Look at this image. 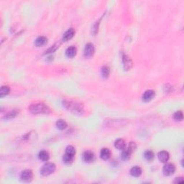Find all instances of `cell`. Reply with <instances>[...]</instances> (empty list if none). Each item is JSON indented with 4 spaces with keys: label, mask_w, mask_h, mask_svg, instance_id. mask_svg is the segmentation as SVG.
I'll list each match as a JSON object with an SVG mask.
<instances>
[{
    "label": "cell",
    "mask_w": 184,
    "mask_h": 184,
    "mask_svg": "<svg viewBox=\"0 0 184 184\" xmlns=\"http://www.w3.org/2000/svg\"><path fill=\"white\" fill-rule=\"evenodd\" d=\"M110 73V69L107 66H104L101 68V75L104 78L107 79L109 77Z\"/></svg>",
    "instance_id": "23"
},
{
    "label": "cell",
    "mask_w": 184,
    "mask_h": 184,
    "mask_svg": "<svg viewBox=\"0 0 184 184\" xmlns=\"http://www.w3.org/2000/svg\"><path fill=\"white\" fill-rule=\"evenodd\" d=\"M100 157L102 160H108L111 157V151L108 148H103L100 152Z\"/></svg>",
    "instance_id": "15"
},
{
    "label": "cell",
    "mask_w": 184,
    "mask_h": 184,
    "mask_svg": "<svg viewBox=\"0 0 184 184\" xmlns=\"http://www.w3.org/2000/svg\"><path fill=\"white\" fill-rule=\"evenodd\" d=\"M142 174V169L139 166H134L130 169V175L133 177H139Z\"/></svg>",
    "instance_id": "11"
},
{
    "label": "cell",
    "mask_w": 184,
    "mask_h": 184,
    "mask_svg": "<svg viewBox=\"0 0 184 184\" xmlns=\"http://www.w3.org/2000/svg\"><path fill=\"white\" fill-rule=\"evenodd\" d=\"M75 35V30L73 28L68 29L64 34H63V41H68L69 40L71 39Z\"/></svg>",
    "instance_id": "14"
},
{
    "label": "cell",
    "mask_w": 184,
    "mask_h": 184,
    "mask_svg": "<svg viewBox=\"0 0 184 184\" xmlns=\"http://www.w3.org/2000/svg\"><path fill=\"white\" fill-rule=\"evenodd\" d=\"M66 153L69 155L74 156L75 154H76V150H75V148H73V146L69 145V146H68L67 148H66Z\"/></svg>",
    "instance_id": "26"
},
{
    "label": "cell",
    "mask_w": 184,
    "mask_h": 184,
    "mask_svg": "<svg viewBox=\"0 0 184 184\" xmlns=\"http://www.w3.org/2000/svg\"><path fill=\"white\" fill-rule=\"evenodd\" d=\"M176 171V167L172 163H168V164L165 165L163 168V173L165 176H170L173 175Z\"/></svg>",
    "instance_id": "7"
},
{
    "label": "cell",
    "mask_w": 184,
    "mask_h": 184,
    "mask_svg": "<svg viewBox=\"0 0 184 184\" xmlns=\"http://www.w3.org/2000/svg\"><path fill=\"white\" fill-rule=\"evenodd\" d=\"M94 46L92 43H87L84 48V51H83V55L86 58H91L94 55Z\"/></svg>",
    "instance_id": "5"
},
{
    "label": "cell",
    "mask_w": 184,
    "mask_h": 184,
    "mask_svg": "<svg viewBox=\"0 0 184 184\" xmlns=\"http://www.w3.org/2000/svg\"><path fill=\"white\" fill-rule=\"evenodd\" d=\"M83 160L86 163H92L95 159V155L92 151H85L82 155Z\"/></svg>",
    "instance_id": "8"
},
{
    "label": "cell",
    "mask_w": 184,
    "mask_h": 184,
    "mask_svg": "<svg viewBox=\"0 0 184 184\" xmlns=\"http://www.w3.org/2000/svg\"><path fill=\"white\" fill-rule=\"evenodd\" d=\"M131 154H132V153H131L128 149L123 150L122 153L121 155L122 159L123 160H124V161H127V160H129V158H130Z\"/></svg>",
    "instance_id": "19"
},
{
    "label": "cell",
    "mask_w": 184,
    "mask_h": 184,
    "mask_svg": "<svg viewBox=\"0 0 184 184\" xmlns=\"http://www.w3.org/2000/svg\"><path fill=\"white\" fill-rule=\"evenodd\" d=\"M76 52H77V49H76V47L70 46L66 49V55L68 58H72L76 55Z\"/></svg>",
    "instance_id": "12"
},
{
    "label": "cell",
    "mask_w": 184,
    "mask_h": 184,
    "mask_svg": "<svg viewBox=\"0 0 184 184\" xmlns=\"http://www.w3.org/2000/svg\"><path fill=\"white\" fill-rule=\"evenodd\" d=\"M136 147H137V145H136V144H135V142H129V145H128L127 149L129 150L130 151L131 153H132L135 151V149H136Z\"/></svg>",
    "instance_id": "27"
},
{
    "label": "cell",
    "mask_w": 184,
    "mask_h": 184,
    "mask_svg": "<svg viewBox=\"0 0 184 184\" xmlns=\"http://www.w3.org/2000/svg\"><path fill=\"white\" fill-rule=\"evenodd\" d=\"M56 166L53 163H48L44 165L40 170V174L43 176H48L55 171Z\"/></svg>",
    "instance_id": "3"
},
{
    "label": "cell",
    "mask_w": 184,
    "mask_h": 184,
    "mask_svg": "<svg viewBox=\"0 0 184 184\" xmlns=\"http://www.w3.org/2000/svg\"><path fill=\"white\" fill-rule=\"evenodd\" d=\"M183 118V113H182L181 111H177L176 112L174 113L173 114V119H174L176 121H182Z\"/></svg>",
    "instance_id": "25"
},
{
    "label": "cell",
    "mask_w": 184,
    "mask_h": 184,
    "mask_svg": "<svg viewBox=\"0 0 184 184\" xmlns=\"http://www.w3.org/2000/svg\"><path fill=\"white\" fill-rule=\"evenodd\" d=\"M38 158L42 162H46L49 160L50 155L47 151L45 150H42L38 154Z\"/></svg>",
    "instance_id": "17"
},
{
    "label": "cell",
    "mask_w": 184,
    "mask_h": 184,
    "mask_svg": "<svg viewBox=\"0 0 184 184\" xmlns=\"http://www.w3.org/2000/svg\"><path fill=\"white\" fill-rule=\"evenodd\" d=\"M63 105L68 111L76 115H81L83 113V107L81 104L77 101L66 100L63 101Z\"/></svg>",
    "instance_id": "1"
},
{
    "label": "cell",
    "mask_w": 184,
    "mask_h": 184,
    "mask_svg": "<svg viewBox=\"0 0 184 184\" xmlns=\"http://www.w3.org/2000/svg\"><path fill=\"white\" fill-rule=\"evenodd\" d=\"M18 114H19L18 110L14 109L12 110V111H10L8 114H6L5 117H4V119H6V120H11V119H13L15 117H17V116L18 115Z\"/></svg>",
    "instance_id": "18"
},
{
    "label": "cell",
    "mask_w": 184,
    "mask_h": 184,
    "mask_svg": "<svg viewBox=\"0 0 184 184\" xmlns=\"http://www.w3.org/2000/svg\"><path fill=\"white\" fill-rule=\"evenodd\" d=\"M10 92V87L7 86H3L1 87V89H0V96L2 98V97L5 96L6 95L9 94Z\"/></svg>",
    "instance_id": "24"
},
{
    "label": "cell",
    "mask_w": 184,
    "mask_h": 184,
    "mask_svg": "<svg viewBox=\"0 0 184 184\" xmlns=\"http://www.w3.org/2000/svg\"><path fill=\"white\" fill-rule=\"evenodd\" d=\"M73 159H74V156L69 155L65 153L63 156V161L66 164H70L73 161Z\"/></svg>",
    "instance_id": "22"
},
{
    "label": "cell",
    "mask_w": 184,
    "mask_h": 184,
    "mask_svg": "<svg viewBox=\"0 0 184 184\" xmlns=\"http://www.w3.org/2000/svg\"><path fill=\"white\" fill-rule=\"evenodd\" d=\"M122 59L123 66L124 70H130V69L132 68V66H133V62H132V59H131L127 55H126V54H123L122 57Z\"/></svg>",
    "instance_id": "6"
},
{
    "label": "cell",
    "mask_w": 184,
    "mask_h": 184,
    "mask_svg": "<svg viewBox=\"0 0 184 184\" xmlns=\"http://www.w3.org/2000/svg\"><path fill=\"white\" fill-rule=\"evenodd\" d=\"M32 179H33V173L30 169H27V170L22 171L21 174H20V179L22 181L25 182V183H29V182L32 181Z\"/></svg>",
    "instance_id": "4"
},
{
    "label": "cell",
    "mask_w": 184,
    "mask_h": 184,
    "mask_svg": "<svg viewBox=\"0 0 184 184\" xmlns=\"http://www.w3.org/2000/svg\"><path fill=\"white\" fill-rule=\"evenodd\" d=\"M67 123L65 120H58L56 122V127L58 129L60 130H63V129H66L67 127Z\"/></svg>",
    "instance_id": "20"
},
{
    "label": "cell",
    "mask_w": 184,
    "mask_h": 184,
    "mask_svg": "<svg viewBox=\"0 0 184 184\" xmlns=\"http://www.w3.org/2000/svg\"><path fill=\"white\" fill-rule=\"evenodd\" d=\"M157 157H158L159 160L162 163H167L169 158H170V155L167 151H160L157 154Z\"/></svg>",
    "instance_id": "10"
},
{
    "label": "cell",
    "mask_w": 184,
    "mask_h": 184,
    "mask_svg": "<svg viewBox=\"0 0 184 184\" xmlns=\"http://www.w3.org/2000/svg\"><path fill=\"white\" fill-rule=\"evenodd\" d=\"M144 157H145V160H148V161L151 162L155 157V155L153 152L151 150H147L145 151V153H144Z\"/></svg>",
    "instance_id": "21"
},
{
    "label": "cell",
    "mask_w": 184,
    "mask_h": 184,
    "mask_svg": "<svg viewBox=\"0 0 184 184\" xmlns=\"http://www.w3.org/2000/svg\"><path fill=\"white\" fill-rule=\"evenodd\" d=\"M114 147L120 150H123L126 148V144L122 139H118L114 142Z\"/></svg>",
    "instance_id": "16"
},
{
    "label": "cell",
    "mask_w": 184,
    "mask_h": 184,
    "mask_svg": "<svg viewBox=\"0 0 184 184\" xmlns=\"http://www.w3.org/2000/svg\"><path fill=\"white\" fill-rule=\"evenodd\" d=\"M183 178H176V181H175V183H183Z\"/></svg>",
    "instance_id": "29"
},
{
    "label": "cell",
    "mask_w": 184,
    "mask_h": 184,
    "mask_svg": "<svg viewBox=\"0 0 184 184\" xmlns=\"http://www.w3.org/2000/svg\"><path fill=\"white\" fill-rule=\"evenodd\" d=\"M155 96V92L153 90H147L142 95V101L145 102H148L151 101Z\"/></svg>",
    "instance_id": "9"
},
{
    "label": "cell",
    "mask_w": 184,
    "mask_h": 184,
    "mask_svg": "<svg viewBox=\"0 0 184 184\" xmlns=\"http://www.w3.org/2000/svg\"><path fill=\"white\" fill-rule=\"evenodd\" d=\"M48 42V39L44 36H39L35 40V44L37 47H42Z\"/></svg>",
    "instance_id": "13"
},
{
    "label": "cell",
    "mask_w": 184,
    "mask_h": 184,
    "mask_svg": "<svg viewBox=\"0 0 184 184\" xmlns=\"http://www.w3.org/2000/svg\"><path fill=\"white\" fill-rule=\"evenodd\" d=\"M29 111L33 114H48L51 112V108L43 103H37V104H31L29 107Z\"/></svg>",
    "instance_id": "2"
},
{
    "label": "cell",
    "mask_w": 184,
    "mask_h": 184,
    "mask_svg": "<svg viewBox=\"0 0 184 184\" xmlns=\"http://www.w3.org/2000/svg\"><path fill=\"white\" fill-rule=\"evenodd\" d=\"M57 48V46H55V45H54L53 46V48H51L50 49H48V51H46V53H45V54L46 53H53V51H55V50H56Z\"/></svg>",
    "instance_id": "28"
}]
</instances>
